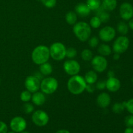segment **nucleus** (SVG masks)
Segmentation results:
<instances>
[{
    "label": "nucleus",
    "mask_w": 133,
    "mask_h": 133,
    "mask_svg": "<svg viewBox=\"0 0 133 133\" xmlns=\"http://www.w3.org/2000/svg\"><path fill=\"white\" fill-rule=\"evenodd\" d=\"M87 85L84 77L78 74L71 76L67 83L69 92L74 95H80L83 93L86 90Z\"/></svg>",
    "instance_id": "nucleus-1"
},
{
    "label": "nucleus",
    "mask_w": 133,
    "mask_h": 133,
    "mask_svg": "<svg viewBox=\"0 0 133 133\" xmlns=\"http://www.w3.org/2000/svg\"><path fill=\"white\" fill-rule=\"evenodd\" d=\"M132 84H133V77H132Z\"/></svg>",
    "instance_id": "nucleus-46"
},
{
    "label": "nucleus",
    "mask_w": 133,
    "mask_h": 133,
    "mask_svg": "<svg viewBox=\"0 0 133 133\" xmlns=\"http://www.w3.org/2000/svg\"><path fill=\"white\" fill-rule=\"evenodd\" d=\"M22 110H23V112L25 114H29L33 112L34 110H35V108H34V106L32 104L29 102H26L23 105Z\"/></svg>",
    "instance_id": "nucleus-29"
},
{
    "label": "nucleus",
    "mask_w": 133,
    "mask_h": 133,
    "mask_svg": "<svg viewBox=\"0 0 133 133\" xmlns=\"http://www.w3.org/2000/svg\"><path fill=\"white\" fill-rule=\"evenodd\" d=\"M120 58V54H118V53H115V54L113 56V59L115 60V61H118Z\"/></svg>",
    "instance_id": "nucleus-42"
},
{
    "label": "nucleus",
    "mask_w": 133,
    "mask_h": 133,
    "mask_svg": "<svg viewBox=\"0 0 133 133\" xmlns=\"http://www.w3.org/2000/svg\"><path fill=\"white\" fill-rule=\"evenodd\" d=\"M97 104L99 107L105 109L110 105L111 103V98L110 95L106 92H102L99 94L97 97Z\"/></svg>",
    "instance_id": "nucleus-15"
},
{
    "label": "nucleus",
    "mask_w": 133,
    "mask_h": 133,
    "mask_svg": "<svg viewBox=\"0 0 133 133\" xmlns=\"http://www.w3.org/2000/svg\"><path fill=\"white\" fill-rule=\"evenodd\" d=\"M121 82L118 78L111 77L106 81V88L111 92H116L120 89Z\"/></svg>",
    "instance_id": "nucleus-14"
},
{
    "label": "nucleus",
    "mask_w": 133,
    "mask_h": 133,
    "mask_svg": "<svg viewBox=\"0 0 133 133\" xmlns=\"http://www.w3.org/2000/svg\"><path fill=\"white\" fill-rule=\"evenodd\" d=\"M119 14L124 20H130L133 18V6L130 3H123L119 7Z\"/></svg>",
    "instance_id": "nucleus-13"
},
{
    "label": "nucleus",
    "mask_w": 133,
    "mask_h": 133,
    "mask_svg": "<svg viewBox=\"0 0 133 133\" xmlns=\"http://www.w3.org/2000/svg\"><path fill=\"white\" fill-rule=\"evenodd\" d=\"M81 58L84 61H91L93 58V53L90 49H84L81 52Z\"/></svg>",
    "instance_id": "nucleus-26"
},
{
    "label": "nucleus",
    "mask_w": 133,
    "mask_h": 133,
    "mask_svg": "<svg viewBox=\"0 0 133 133\" xmlns=\"http://www.w3.org/2000/svg\"><path fill=\"white\" fill-rule=\"evenodd\" d=\"M99 18L101 19L102 23H107L110 19V14L105 10V11H101L99 14Z\"/></svg>",
    "instance_id": "nucleus-31"
},
{
    "label": "nucleus",
    "mask_w": 133,
    "mask_h": 133,
    "mask_svg": "<svg viewBox=\"0 0 133 133\" xmlns=\"http://www.w3.org/2000/svg\"><path fill=\"white\" fill-rule=\"evenodd\" d=\"M8 126L4 122L0 121V133H7Z\"/></svg>",
    "instance_id": "nucleus-37"
},
{
    "label": "nucleus",
    "mask_w": 133,
    "mask_h": 133,
    "mask_svg": "<svg viewBox=\"0 0 133 133\" xmlns=\"http://www.w3.org/2000/svg\"><path fill=\"white\" fill-rule=\"evenodd\" d=\"M94 84H88L87 85V88H86V90L88 91L89 93H93V92L94 91L95 88L94 87Z\"/></svg>",
    "instance_id": "nucleus-38"
},
{
    "label": "nucleus",
    "mask_w": 133,
    "mask_h": 133,
    "mask_svg": "<svg viewBox=\"0 0 133 133\" xmlns=\"http://www.w3.org/2000/svg\"><path fill=\"white\" fill-rule=\"evenodd\" d=\"M129 44V39L125 35H122L116 39L113 44L112 49L114 53L122 54L128 49Z\"/></svg>",
    "instance_id": "nucleus-6"
},
{
    "label": "nucleus",
    "mask_w": 133,
    "mask_h": 133,
    "mask_svg": "<svg viewBox=\"0 0 133 133\" xmlns=\"http://www.w3.org/2000/svg\"><path fill=\"white\" fill-rule=\"evenodd\" d=\"M77 54V49L74 48H69L66 49V57H68L70 59H73V58H75Z\"/></svg>",
    "instance_id": "nucleus-30"
},
{
    "label": "nucleus",
    "mask_w": 133,
    "mask_h": 133,
    "mask_svg": "<svg viewBox=\"0 0 133 133\" xmlns=\"http://www.w3.org/2000/svg\"><path fill=\"white\" fill-rule=\"evenodd\" d=\"M124 133H133V127H127L125 130Z\"/></svg>",
    "instance_id": "nucleus-39"
},
{
    "label": "nucleus",
    "mask_w": 133,
    "mask_h": 133,
    "mask_svg": "<svg viewBox=\"0 0 133 133\" xmlns=\"http://www.w3.org/2000/svg\"><path fill=\"white\" fill-rule=\"evenodd\" d=\"M108 76L109 77H114V73L112 71H109L108 73Z\"/></svg>",
    "instance_id": "nucleus-43"
},
{
    "label": "nucleus",
    "mask_w": 133,
    "mask_h": 133,
    "mask_svg": "<svg viewBox=\"0 0 133 133\" xmlns=\"http://www.w3.org/2000/svg\"><path fill=\"white\" fill-rule=\"evenodd\" d=\"M129 25L124 22H120L117 25V31L122 35H126L129 32Z\"/></svg>",
    "instance_id": "nucleus-25"
},
{
    "label": "nucleus",
    "mask_w": 133,
    "mask_h": 133,
    "mask_svg": "<svg viewBox=\"0 0 133 133\" xmlns=\"http://www.w3.org/2000/svg\"><path fill=\"white\" fill-rule=\"evenodd\" d=\"M124 122L127 127H133V115L131 114L126 116Z\"/></svg>",
    "instance_id": "nucleus-35"
},
{
    "label": "nucleus",
    "mask_w": 133,
    "mask_h": 133,
    "mask_svg": "<svg viewBox=\"0 0 133 133\" xmlns=\"http://www.w3.org/2000/svg\"><path fill=\"white\" fill-rule=\"evenodd\" d=\"M73 31L74 35L81 42H87L92 34V27L85 22H77L74 25Z\"/></svg>",
    "instance_id": "nucleus-2"
},
{
    "label": "nucleus",
    "mask_w": 133,
    "mask_h": 133,
    "mask_svg": "<svg viewBox=\"0 0 133 133\" xmlns=\"http://www.w3.org/2000/svg\"><path fill=\"white\" fill-rule=\"evenodd\" d=\"M97 51H98V53H99L100 55L103 56V57L109 56L112 53L111 48L106 44H102L99 45Z\"/></svg>",
    "instance_id": "nucleus-21"
},
{
    "label": "nucleus",
    "mask_w": 133,
    "mask_h": 133,
    "mask_svg": "<svg viewBox=\"0 0 133 133\" xmlns=\"http://www.w3.org/2000/svg\"><path fill=\"white\" fill-rule=\"evenodd\" d=\"M86 83L88 84H94L97 81V74L94 70H90L86 73L84 77Z\"/></svg>",
    "instance_id": "nucleus-19"
},
{
    "label": "nucleus",
    "mask_w": 133,
    "mask_h": 133,
    "mask_svg": "<svg viewBox=\"0 0 133 133\" xmlns=\"http://www.w3.org/2000/svg\"><path fill=\"white\" fill-rule=\"evenodd\" d=\"M19 133H30V132H28V131H25H25H22V132H19Z\"/></svg>",
    "instance_id": "nucleus-44"
},
{
    "label": "nucleus",
    "mask_w": 133,
    "mask_h": 133,
    "mask_svg": "<svg viewBox=\"0 0 133 133\" xmlns=\"http://www.w3.org/2000/svg\"><path fill=\"white\" fill-rule=\"evenodd\" d=\"M31 100L32 103L36 106H42L45 103V100H46L45 94L43 93L42 92L37 91L32 95Z\"/></svg>",
    "instance_id": "nucleus-17"
},
{
    "label": "nucleus",
    "mask_w": 133,
    "mask_h": 133,
    "mask_svg": "<svg viewBox=\"0 0 133 133\" xmlns=\"http://www.w3.org/2000/svg\"><path fill=\"white\" fill-rule=\"evenodd\" d=\"M32 94L31 92L28 90H24L20 94V99L23 102H29L30 100H31Z\"/></svg>",
    "instance_id": "nucleus-28"
},
{
    "label": "nucleus",
    "mask_w": 133,
    "mask_h": 133,
    "mask_svg": "<svg viewBox=\"0 0 133 133\" xmlns=\"http://www.w3.org/2000/svg\"><path fill=\"white\" fill-rule=\"evenodd\" d=\"M39 71L44 76H48V75H51L53 72V67H52L51 64H49V62H45V63L40 65Z\"/></svg>",
    "instance_id": "nucleus-20"
},
{
    "label": "nucleus",
    "mask_w": 133,
    "mask_h": 133,
    "mask_svg": "<svg viewBox=\"0 0 133 133\" xmlns=\"http://www.w3.org/2000/svg\"><path fill=\"white\" fill-rule=\"evenodd\" d=\"M7 133H16V132H14V131H10V132H7Z\"/></svg>",
    "instance_id": "nucleus-45"
},
{
    "label": "nucleus",
    "mask_w": 133,
    "mask_h": 133,
    "mask_svg": "<svg viewBox=\"0 0 133 133\" xmlns=\"http://www.w3.org/2000/svg\"><path fill=\"white\" fill-rule=\"evenodd\" d=\"M96 87L97 89L100 90H104L105 88H106V81H98L96 83Z\"/></svg>",
    "instance_id": "nucleus-36"
},
{
    "label": "nucleus",
    "mask_w": 133,
    "mask_h": 133,
    "mask_svg": "<svg viewBox=\"0 0 133 133\" xmlns=\"http://www.w3.org/2000/svg\"><path fill=\"white\" fill-rule=\"evenodd\" d=\"M101 23H102V22H101V19L99 18L98 16H95L90 19L89 25L92 28L97 29L101 26Z\"/></svg>",
    "instance_id": "nucleus-27"
},
{
    "label": "nucleus",
    "mask_w": 133,
    "mask_h": 133,
    "mask_svg": "<svg viewBox=\"0 0 133 133\" xmlns=\"http://www.w3.org/2000/svg\"><path fill=\"white\" fill-rule=\"evenodd\" d=\"M58 87V81L52 77L44 78L40 82L41 92L45 94H52L57 91Z\"/></svg>",
    "instance_id": "nucleus-4"
},
{
    "label": "nucleus",
    "mask_w": 133,
    "mask_h": 133,
    "mask_svg": "<svg viewBox=\"0 0 133 133\" xmlns=\"http://www.w3.org/2000/svg\"><path fill=\"white\" fill-rule=\"evenodd\" d=\"M65 19L69 25H74L77 23V14L75 13V12H68L65 16Z\"/></svg>",
    "instance_id": "nucleus-22"
},
{
    "label": "nucleus",
    "mask_w": 133,
    "mask_h": 133,
    "mask_svg": "<svg viewBox=\"0 0 133 133\" xmlns=\"http://www.w3.org/2000/svg\"><path fill=\"white\" fill-rule=\"evenodd\" d=\"M128 25H129V27L133 31V18H131V19L129 20Z\"/></svg>",
    "instance_id": "nucleus-40"
},
{
    "label": "nucleus",
    "mask_w": 133,
    "mask_h": 133,
    "mask_svg": "<svg viewBox=\"0 0 133 133\" xmlns=\"http://www.w3.org/2000/svg\"><path fill=\"white\" fill-rule=\"evenodd\" d=\"M50 57L57 61H61L66 57V48L62 43L55 42L49 48Z\"/></svg>",
    "instance_id": "nucleus-5"
},
{
    "label": "nucleus",
    "mask_w": 133,
    "mask_h": 133,
    "mask_svg": "<svg viewBox=\"0 0 133 133\" xmlns=\"http://www.w3.org/2000/svg\"><path fill=\"white\" fill-rule=\"evenodd\" d=\"M40 1L45 7L49 9L55 7L57 4V0H40Z\"/></svg>",
    "instance_id": "nucleus-33"
},
{
    "label": "nucleus",
    "mask_w": 133,
    "mask_h": 133,
    "mask_svg": "<svg viewBox=\"0 0 133 133\" xmlns=\"http://www.w3.org/2000/svg\"><path fill=\"white\" fill-rule=\"evenodd\" d=\"M0 84H1V79H0Z\"/></svg>",
    "instance_id": "nucleus-47"
},
{
    "label": "nucleus",
    "mask_w": 133,
    "mask_h": 133,
    "mask_svg": "<svg viewBox=\"0 0 133 133\" xmlns=\"http://www.w3.org/2000/svg\"><path fill=\"white\" fill-rule=\"evenodd\" d=\"M10 128L14 132L19 133L27 128V122L22 116H16L10 120Z\"/></svg>",
    "instance_id": "nucleus-10"
},
{
    "label": "nucleus",
    "mask_w": 133,
    "mask_h": 133,
    "mask_svg": "<svg viewBox=\"0 0 133 133\" xmlns=\"http://www.w3.org/2000/svg\"><path fill=\"white\" fill-rule=\"evenodd\" d=\"M116 30L111 26H105L101 29L99 32V37L100 40L105 42H109L115 38Z\"/></svg>",
    "instance_id": "nucleus-12"
},
{
    "label": "nucleus",
    "mask_w": 133,
    "mask_h": 133,
    "mask_svg": "<svg viewBox=\"0 0 133 133\" xmlns=\"http://www.w3.org/2000/svg\"><path fill=\"white\" fill-rule=\"evenodd\" d=\"M75 13L81 17L88 16L90 14L92 10L89 9L86 3H78L76 6H75Z\"/></svg>",
    "instance_id": "nucleus-16"
},
{
    "label": "nucleus",
    "mask_w": 133,
    "mask_h": 133,
    "mask_svg": "<svg viewBox=\"0 0 133 133\" xmlns=\"http://www.w3.org/2000/svg\"><path fill=\"white\" fill-rule=\"evenodd\" d=\"M86 4L91 10H97L101 7V0H87Z\"/></svg>",
    "instance_id": "nucleus-23"
},
{
    "label": "nucleus",
    "mask_w": 133,
    "mask_h": 133,
    "mask_svg": "<svg viewBox=\"0 0 133 133\" xmlns=\"http://www.w3.org/2000/svg\"><path fill=\"white\" fill-rule=\"evenodd\" d=\"M40 80L35 75H29L25 80V87L31 94L37 92L40 88Z\"/></svg>",
    "instance_id": "nucleus-11"
},
{
    "label": "nucleus",
    "mask_w": 133,
    "mask_h": 133,
    "mask_svg": "<svg viewBox=\"0 0 133 133\" xmlns=\"http://www.w3.org/2000/svg\"><path fill=\"white\" fill-rule=\"evenodd\" d=\"M31 119L35 125L38 127H44L49 122V117L46 112L42 110H37L32 112Z\"/></svg>",
    "instance_id": "nucleus-7"
},
{
    "label": "nucleus",
    "mask_w": 133,
    "mask_h": 133,
    "mask_svg": "<svg viewBox=\"0 0 133 133\" xmlns=\"http://www.w3.org/2000/svg\"><path fill=\"white\" fill-rule=\"evenodd\" d=\"M64 70L70 76L77 75L81 70V66L79 62L74 59H69L65 61L63 64Z\"/></svg>",
    "instance_id": "nucleus-9"
},
{
    "label": "nucleus",
    "mask_w": 133,
    "mask_h": 133,
    "mask_svg": "<svg viewBox=\"0 0 133 133\" xmlns=\"http://www.w3.org/2000/svg\"><path fill=\"white\" fill-rule=\"evenodd\" d=\"M50 58L49 49L44 45H39L33 49L31 54L32 62L37 65L47 62Z\"/></svg>",
    "instance_id": "nucleus-3"
},
{
    "label": "nucleus",
    "mask_w": 133,
    "mask_h": 133,
    "mask_svg": "<svg viewBox=\"0 0 133 133\" xmlns=\"http://www.w3.org/2000/svg\"><path fill=\"white\" fill-rule=\"evenodd\" d=\"M92 68L96 72L102 73L107 68L108 62L105 57L101 55L95 56L91 60Z\"/></svg>",
    "instance_id": "nucleus-8"
},
{
    "label": "nucleus",
    "mask_w": 133,
    "mask_h": 133,
    "mask_svg": "<svg viewBox=\"0 0 133 133\" xmlns=\"http://www.w3.org/2000/svg\"><path fill=\"white\" fill-rule=\"evenodd\" d=\"M125 109V101L122 103H115L112 107V110L113 112L115 114H121L124 111Z\"/></svg>",
    "instance_id": "nucleus-24"
},
{
    "label": "nucleus",
    "mask_w": 133,
    "mask_h": 133,
    "mask_svg": "<svg viewBox=\"0 0 133 133\" xmlns=\"http://www.w3.org/2000/svg\"><path fill=\"white\" fill-rule=\"evenodd\" d=\"M117 0H102L101 6L106 11H112L117 6Z\"/></svg>",
    "instance_id": "nucleus-18"
},
{
    "label": "nucleus",
    "mask_w": 133,
    "mask_h": 133,
    "mask_svg": "<svg viewBox=\"0 0 133 133\" xmlns=\"http://www.w3.org/2000/svg\"><path fill=\"white\" fill-rule=\"evenodd\" d=\"M125 105L127 111L133 115V98L130 99L127 101H125Z\"/></svg>",
    "instance_id": "nucleus-34"
},
{
    "label": "nucleus",
    "mask_w": 133,
    "mask_h": 133,
    "mask_svg": "<svg viewBox=\"0 0 133 133\" xmlns=\"http://www.w3.org/2000/svg\"><path fill=\"white\" fill-rule=\"evenodd\" d=\"M88 45L91 48H97L99 44V38L96 36H92L90 37L88 39Z\"/></svg>",
    "instance_id": "nucleus-32"
},
{
    "label": "nucleus",
    "mask_w": 133,
    "mask_h": 133,
    "mask_svg": "<svg viewBox=\"0 0 133 133\" xmlns=\"http://www.w3.org/2000/svg\"><path fill=\"white\" fill-rule=\"evenodd\" d=\"M55 133H70V132L68 131V130L60 129V130H58V131H57V132H55Z\"/></svg>",
    "instance_id": "nucleus-41"
}]
</instances>
